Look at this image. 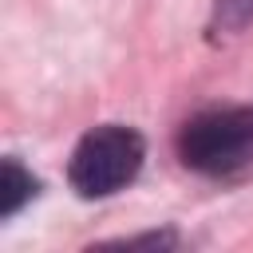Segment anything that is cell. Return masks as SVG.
Returning a JSON list of instances; mask_svg holds the SVG:
<instances>
[{"label": "cell", "mask_w": 253, "mask_h": 253, "mask_svg": "<svg viewBox=\"0 0 253 253\" xmlns=\"http://www.w3.org/2000/svg\"><path fill=\"white\" fill-rule=\"evenodd\" d=\"M142 158H146V142L134 126L103 123L75 142L67 162V182L79 198H111L138 178Z\"/></svg>", "instance_id": "cell-1"}, {"label": "cell", "mask_w": 253, "mask_h": 253, "mask_svg": "<svg viewBox=\"0 0 253 253\" xmlns=\"http://www.w3.org/2000/svg\"><path fill=\"white\" fill-rule=\"evenodd\" d=\"M119 249H174L178 245V233L174 229H162V233H138V237H119L111 241Z\"/></svg>", "instance_id": "cell-5"}, {"label": "cell", "mask_w": 253, "mask_h": 253, "mask_svg": "<svg viewBox=\"0 0 253 253\" xmlns=\"http://www.w3.org/2000/svg\"><path fill=\"white\" fill-rule=\"evenodd\" d=\"M178 158L210 178L233 174L253 158V107H213L178 130Z\"/></svg>", "instance_id": "cell-2"}, {"label": "cell", "mask_w": 253, "mask_h": 253, "mask_svg": "<svg viewBox=\"0 0 253 253\" xmlns=\"http://www.w3.org/2000/svg\"><path fill=\"white\" fill-rule=\"evenodd\" d=\"M36 194H40V182L20 166V158H4V162H0V217L8 221V217L20 213Z\"/></svg>", "instance_id": "cell-3"}, {"label": "cell", "mask_w": 253, "mask_h": 253, "mask_svg": "<svg viewBox=\"0 0 253 253\" xmlns=\"http://www.w3.org/2000/svg\"><path fill=\"white\" fill-rule=\"evenodd\" d=\"M249 24H253V0H217L213 4V20H210L213 36H237Z\"/></svg>", "instance_id": "cell-4"}]
</instances>
